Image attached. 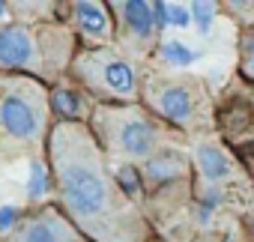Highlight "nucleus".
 <instances>
[{
  "instance_id": "13",
  "label": "nucleus",
  "mask_w": 254,
  "mask_h": 242,
  "mask_svg": "<svg viewBox=\"0 0 254 242\" xmlns=\"http://www.w3.org/2000/svg\"><path fill=\"white\" fill-rule=\"evenodd\" d=\"M180 162L174 159V156H159V159H150L147 162V171H150V177H156V180H171V177H177L180 174Z\"/></svg>"
},
{
  "instance_id": "7",
  "label": "nucleus",
  "mask_w": 254,
  "mask_h": 242,
  "mask_svg": "<svg viewBox=\"0 0 254 242\" xmlns=\"http://www.w3.org/2000/svg\"><path fill=\"white\" fill-rule=\"evenodd\" d=\"M117 12H120V21L129 27V36L135 42H147L156 30V15H153V6L150 3H117Z\"/></svg>"
},
{
  "instance_id": "8",
  "label": "nucleus",
  "mask_w": 254,
  "mask_h": 242,
  "mask_svg": "<svg viewBox=\"0 0 254 242\" xmlns=\"http://www.w3.org/2000/svg\"><path fill=\"white\" fill-rule=\"evenodd\" d=\"M66 224L57 218V215H39L33 218L21 233H18V242H66Z\"/></svg>"
},
{
  "instance_id": "6",
  "label": "nucleus",
  "mask_w": 254,
  "mask_h": 242,
  "mask_svg": "<svg viewBox=\"0 0 254 242\" xmlns=\"http://www.w3.org/2000/svg\"><path fill=\"white\" fill-rule=\"evenodd\" d=\"M150 105L162 117H168L171 123H180V126L191 123L194 108H197L194 105V93L186 84H162V87L150 90Z\"/></svg>"
},
{
  "instance_id": "10",
  "label": "nucleus",
  "mask_w": 254,
  "mask_h": 242,
  "mask_svg": "<svg viewBox=\"0 0 254 242\" xmlns=\"http://www.w3.org/2000/svg\"><path fill=\"white\" fill-rule=\"evenodd\" d=\"M197 165H200L203 177L212 180V182L230 174V162H227V156H224L218 147H212V144H203V147L197 150Z\"/></svg>"
},
{
  "instance_id": "12",
  "label": "nucleus",
  "mask_w": 254,
  "mask_h": 242,
  "mask_svg": "<svg viewBox=\"0 0 254 242\" xmlns=\"http://www.w3.org/2000/svg\"><path fill=\"white\" fill-rule=\"evenodd\" d=\"M51 108L57 111V114H66V117H75L78 111H81V99L72 93V90H66V87H60V90H54L51 93Z\"/></svg>"
},
{
  "instance_id": "9",
  "label": "nucleus",
  "mask_w": 254,
  "mask_h": 242,
  "mask_svg": "<svg viewBox=\"0 0 254 242\" xmlns=\"http://www.w3.org/2000/svg\"><path fill=\"white\" fill-rule=\"evenodd\" d=\"M72 12H75L78 27H81L87 36H93V39H108L111 24H108V15H105V6H102V3H72Z\"/></svg>"
},
{
  "instance_id": "18",
  "label": "nucleus",
  "mask_w": 254,
  "mask_h": 242,
  "mask_svg": "<svg viewBox=\"0 0 254 242\" xmlns=\"http://www.w3.org/2000/svg\"><path fill=\"white\" fill-rule=\"evenodd\" d=\"M168 21L177 24V27H186V24L191 21V9H186V6H171V9H168Z\"/></svg>"
},
{
  "instance_id": "17",
  "label": "nucleus",
  "mask_w": 254,
  "mask_h": 242,
  "mask_svg": "<svg viewBox=\"0 0 254 242\" xmlns=\"http://www.w3.org/2000/svg\"><path fill=\"white\" fill-rule=\"evenodd\" d=\"M212 12H215V6H212V3H191V18H194V24H197V30H200V33H209Z\"/></svg>"
},
{
  "instance_id": "16",
  "label": "nucleus",
  "mask_w": 254,
  "mask_h": 242,
  "mask_svg": "<svg viewBox=\"0 0 254 242\" xmlns=\"http://www.w3.org/2000/svg\"><path fill=\"white\" fill-rule=\"evenodd\" d=\"M239 63H242V75L248 81H254V30H248L242 36V45H239Z\"/></svg>"
},
{
  "instance_id": "22",
  "label": "nucleus",
  "mask_w": 254,
  "mask_h": 242,
  "mask_svg": "<svg viewBox=\"0 0 254 242\" xmlns=\"http://www.w3.org/2000/svg\"><path fill=\"white\" fill-rule=\"evenodd\" d=\"M251 224H254V221H251Z\"/></svg>"
},
{
  "instance_id": "21",
  "label": "nucleus",
  "mask_w": 254,
  "mask_h": 242,
  "mask_svg": "<svg viewBox=\"0 0 254 242\" xmlns=\"http://www.w3.org/2000/svg\"><path fill=\"white\" fill-rule=\"evenodd\" d=\"M3 12H6V3H0V18H3Z\"/></svg>"
},
{
  "instance_id": "5",
  "label": "nucleus",
  "mask_w": 254,
  "mask_h": 242,
  "mask_svg": "<svg viewBox=\"0 0 254 242\" xmlns=\"http://www.w3.org/2000/svg\"><path fill=\"white\" fill-rule=\"evenodd\" d=\"M39 33L9 24L0 27V69H33V72H51L48 57L36 48Z\"/></svg>"
},
{
  "instance_id": "15",
  "label": "nucleus",
  "mask_w": 254,
  "mask_h": 242,
  "mask_svg": "<svg viewBox=\"0 0 254 242\" xmlns=\"http://www.w3.org/2000/svg\"><path fill=\"white\" fill-rule=\"evenodd\" d=\"M48 191V174L42 168V162H30V182H27V194L30 197H42Z\"/></svg>"
},
{
  "instance_id": "3",
  "label": "nucleus",
  "mask_w": 254,
  "mask_h": 242,
  "mask_svg": "<svg viewBox=\"0 0 254 242\" xmlns=\"http://www.w3.org/2000/svg\"><path fill=\"white\" fill-rule=\"evenodd\" d=\"M96 129L105 135V141L120 150L123 156H150L156 141H159V132L150 120L138 111H114V108H102L99 117H96Z\"/></svg>"
},
{
  "instance_id": "19",
  "label": "nucleus",
  "mask_w": 254,
  "mask_h": 242,
  "mask_svg": "<svg viewBox=\"0 0 254 242\" xmlns=\"http://www.w3.org/2000/svg\"><path fill=\"white\" fill-rule=\"evenodd\" d=\"M15 218H18V209L15 206H0V230H9Z\"/></svg>"
},
{
  "instance_id": "1",
  "label": "nucleus",
  "mask_w": 254,
  "mask_h": 242,
  "mask_svg": "<svg viewBox=\"0 0 254 242\" xmlns=\"http://www.w3.org/2000/svg\"><path fill=\"white\" fill-rule=\"evenodd\" d=\"M48 147L69 218L96 242H138L144 221L105 174L93 135L84 126L63 123Z\"/></svg>"
},
{
  "instance_id": "20",
  "label": "nucleus",
  "mask_w": 254,
  "mask_h": 242,
  "mask_svg": "<svg viewBox=\"0 0 254 242\" xmlns=\"http://www.w3.org/2000/svg\"><path fill=\"white\" fill-rule=\"evenodd\" d=\"M168 9H171L168 3H153V15H156V24H159V27L171 24V21H168Z\"/></svg>"
},
{
  "instance_id": "2",
  "label": "nucleus",
  "mask_w": 254,
  "mask_h": 242,
  "mask_svg": "<svg viewBox=\"0 0 254 242\" xmlns=\"http://www.w3.org/2000/svg\"><path fill=\"white\" fill-rule=\"evenodd\" d=\"M0 126L21 141H39L45 129V93L33 81H0Z\"/></svg>"
},
{
  "instance_id": "11",
  "label": "nucleus",
  "mask_w": 254,
  "mask_h": 242,
  "mask_svg": "<svg viewBox=\"0 0 254 242\" xmlns=\"http://www.w3.org/2000/svg\"><path fill=\"white\" fill-rule=\"evenodd\" d=\"M162 57H165V63H171V66H191L197 54H194L189 45H183L180 39H165V42H162Z\"/></svg>"
},
{
  "instance_id": "14",
  "label": "nucleus",
  "mask_w": 254,
  "mask_h": 242,
  "mask_svg": "<svg viewBox=\"0 0 254 242\" xmlns=\"http://www.w3.org/2000/svg\"><path fill=\"white\" fill-rule=\"evenodd\" d=\"M117 188H120V191H126L129 197H135V194H138V188H141V174H138V168L123 165V168L117 171Z\"/></svg>"
},
{
  "instance_id": "4",
  "label": "nucleus",
  "mask_w": 254,
  "mask_h": 242,
  "mask_svg": "<svg viewBox=\"0 0 254 242\" xmlns=\"http://www.w3.org/2000/svg\"><path fill=\"white\" fill-rule=\"evenodd\" d=\"M81 81L96 90V93H108L117 99H132L135 96V69L126 63L123 57H117L114 51H90L75 63Z\"/></svg>"
}]
</instances>
